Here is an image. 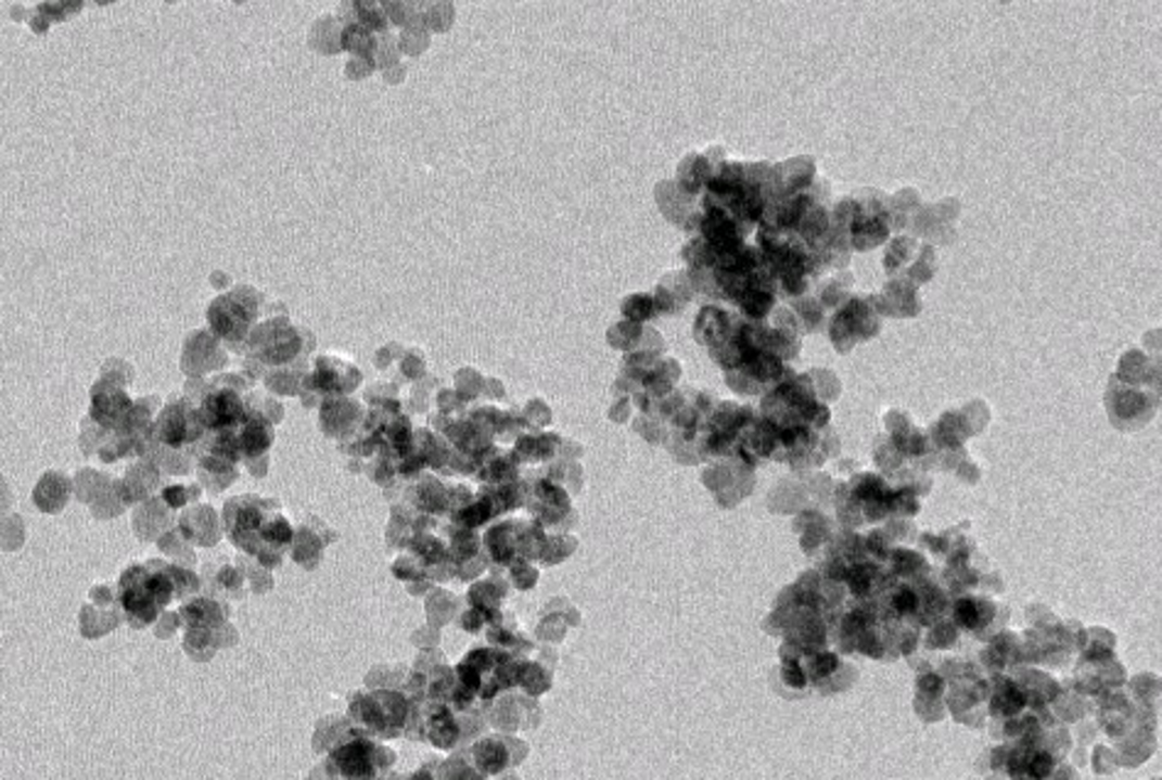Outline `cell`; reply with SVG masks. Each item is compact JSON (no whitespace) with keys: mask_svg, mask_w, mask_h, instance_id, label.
Wrapping results in <instances>:
<instances>
[{"mask_svg":"<svg viewBox=\"0 0 1162 780\" xmlns=\"http://www.w3.org/2000/svg\"><path fill=\"white\" fill-rule=\"evenodd\" d=\"M224 528L229 540L243 552L253 554L266 565H276L282 558L295 530L280 509V503L260 496H235L224 509Z\"/></svg>","mask_w":1162,"mask_h":780,"instance_id":"obj_1","label":"cell"},{"mask_svg":"<svg viewBox=\"0 0 1162 780\" xmlns=\"http://www.w3.org/2000/svg\"><path fill=\"white\" fill-rule=\"evenodd\" d=\"M187 581L192 575L163 560L136 562L120 575L118 601L130 626L143 628L157 622V616L177 599H184Z\"/></svg>","mask_w":1162,"mask_h":780,"instance_id":"obj_2","label":"cell"},{"mask_svg":"<svg viewBox=\"0 0 1162 780\" xmlns=\"http://www.w3.org/2000/svg\"><path fill=\"white\" fill-rule=\"evenodd\" d=\"M348 717L358 729L378 739H395L408 731L412 702L398 690L356 692L348 704Z\"/></svg>","mask_w":1162,"mask_h":780,"instance_id":"obj_3","label":"cell"},{"mask_svg":"<svg viewBox=\"0 0 1162 780\" xmlns=\"http://www.w3.org/2000/svg\"><path fill=\"white\" fill-rule=\"evenodd\" d=\"M395 764V754L366 731H352L327 756V770L339 780H381Z\"/></svg>","mask_w":1162,"mask_h":780,"instance_id":"obj_4","label":"cell"},{"mask_svg":"<svg viewBox=\"0 0 1162 780\" xmlns=\"http://www.w3.org/2000/svg\"><path fill=\"white\" fill-rule=\"evenodd\" d=\"M239 379H224L209 383V388L202 393V398L196 400V410H200L202 425L206 430V437L216 435H235L239 427L251 415L248 398L239 383Z\"/></svg>","mask_w":1162,"mask_h":780,"instance_id":"obj_5","label":"cell"},{"mask_svg":"<svg viewBox=\"0 0 1162 780\" xmlns=\"http://www.w3.org/2000/svg\"><path fill=\"white\" fill-rule=\"evenodd\" d=\"M153 430H155V439L159 442V445L173 449V452L202 445L206 437V430L202 425L196 402L187 398L169 400L167 406L159 410V415L155 418Z\"/></svg>","mask_w":1162,"mask_h":780,"instance_id":"obj_6","label":"cell"},{"mask_svg":"<svg viewBox=\"0 0 1162 780\" xmlns=\"http://www.w3.org/2000/svg\"><path fill=\"white\" fill-rule=\"evenodd\" d=\"M209 324L221 340H243L251 332L253 309L239 295H224L209 307Z\"/></svg>","mask_w":1162,"mask_h":780,"instance_id":"obj_7","label":"cell"},{"mask_svg":"<svg viewBox=\"0 0 1162 780\" xmlns=\"http://www.w3.org/2000/svg\"><path fill=\"white\" fill-rule=\"evenodd\" d=\"M358 381H361V373H358L356 366L348 361V359H342V356H321V359H317L315 363V371H311V385L319 393H324V396H342V393H352Z\"/></svg>","mask_w":1162,"mask_h":780,"instance_id":"obj_8","label":"cell"},{"mask_svg":"<svg viewBox=\"0 0 1162 780\" xmlns=\"http://www.w3.org/2000/svg\"><path fill=\"white\" fill-rule=\"evenodd\" d=\"M130 410H133V400L120 385L113 383H99L91 391V418L99 422L101 427L116 430L120 422H126Z\"/></svg>","mask_w":1162,"mask_h":780,"instance_id":"obj_9","label":"cell"},{"mask_svg":"<svg viewBox=\"0 0 1162 780\" xmlns=\"http://www.w3.org/2000/svg\"><path fill=\"white\" fill-rule=\"evenodd\" d=\"M299 344L295 329L276 319V322L260 327V342H255V349L266 363H288L297 356Z\"/></svg>","mask_w":1162,"mask_h":780,"instance_id":"obj_10","label":"cell"},{"mask_svg":"<svg viewBox=\"0 0 1162 780\" xmlns=\"http://www.w3.org/2000/svg\"><path fill=\"white\" fill-rule=\"evenodd\" d=\"M422 737L437 749H455L459 741V721L451 707L444 702H432L422 709L420 717Z\"/></svg>","mask_w":1162,"mask_h":780,"instance_id":"obj_11","label":"cell"},{"mask_svg":"<svg viewBox=\"0 0 1162 780\" xmlns=\"http://www.w3.org/2000/svg\"><path fill=\"white\" fill-rule=\"evenodd\" d=\"M272 437H276V432H272V425L260 415V412H251L243 425L239 427V432H235V439H239V449L243 457H258L263 452H268L272 445Z\"/></svg>","mask_w":1162,"mask_h":780,"instance_id":"obj_12","label":"cell"},{"mask_svg":"<svg viewBox=\"0 0 1162 780\" xmlns=\"http://www.w3.org/2000/svg\"><path fill=\"white\" fill-rule=\"evenodd\" d=\"M184 622L189 628H214L226 622V611L214 599H194L184 606Z\"/></svg>","mask_w":1162,"mask_h":780,"instance_id":"obj_13","label":"cell"},{"mask_svg":"<svg viewBox=\"0 0 1162 780\" xmlns=\"http://www.w3.org/2000/svg\"><path fill=\"white\" fill-rule=\"evenodd\" d=\"M474 760H476V768L484 770V773H500V770L508 766V754H506L503 741L484 739L481 744L474 746Z\"/></svg>","mask_w":1162,"mask_h":780,"instance_id":"obj_14","label":"cell"},{"mask_svg":"<svg viewBox=\"0 0 1162 780\" xmlns=\"http://www.w3.org/2000/svg\"><path fill=\"white\" fill-rule=\"evenodd\" d=\"M410 780H437V778L432 776V770H430V768H422V770H418V773H414Z\"/></svg>","mask_w":1162,"mask_h":780,"instance_id":"obj_15","label":"cell"}]
</instances>
